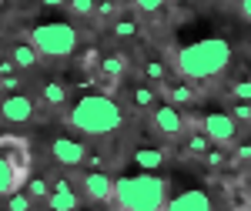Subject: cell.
I'll list each match as a JSON object with an SVG mask.
<instances>
[{
    "instance_id": "6da1fadb",
    "label": "cell",
    "mask_w": 251,
    "mask_h": 211,
    "mask_svg": "<svg viewBox=\"0 0 251 211\" xmlns=\"http://www.w3.org/2000/svg\"><path fill=\"white\" fill-rule=\"evenodd\" d=\"M228 64H231V44L221 37H204V40H194V44H184L174 54L177 74L188 77V80H211Z\"/></svg>"
},
{
    "instance_id": "7a4b0ae2",
    "label": "cell",
    "mask_w": 251,
    "mask_h": 211,
    "mask_svg": "<svg viewBox=\"0 0 251 211\" xmlns=\"http://www.w3.org/2000/svg\"><path fill=\"white\" fill-rule=\"evenodd\" d=\"M114 201L121 211H164V205H168V181L157 178L154 171L117 178Z\"/></svg>"
},
{
    "instance_id": "3957f363",
    "label": "cell",
    "mask_w": 251,
    "mask_h": 211,
    "mask_svg": "<svg viewBox=\"0 0 251 211\" xmlns=\"http://www.w3.org/2000/svg\"><path fill=\"white\" fill-rule=\"evenodd\" d=\"M67 121H71V128H77L87 137H107L124 124V114L107 94H84L71 107Z\"/></svg>"
},
{
    "instance_id": "277c9868",
    "label": "cell",
    "mask_w": 251,
    "mask_h": 211,
    "mask_svg": "<svg viewBox=\"0 0 251 211\" xmlns=\"http://www.w3.org/2000/svg\"><path fill=\"white\" fill-rule=\"evenodd\" d=\"M30 44L37 47L44 57H71L77 51V30L64 20H50V24H37L30 30Z\"/></svg>"
},
{
    "instance_id": "5b68a950",
    "label": "cell",
    "mask_w": 251,
    "mask_h": 211,
    "mask_svg": "<svg viewBox=\"0 0 251 211\" xmlns=\"http://www.w3.org/2000/svg\"><path fill=\"white\" fill-rule=\"evenodd\" d=\"M27 161L24 137H0V194H14L27 181Z\"/></svg>"
},
{
    "instance_id": "8992f818",
    "label": "cell",
    "mask_w": 251,
    "mask_h": 211,
    "mask_svg": "<svg viewBox=\"0 0 251 211\" xmlns=\"http://www.w3.org/2000/svg\"><path fill=\"white\" fill-rule=\"evenodd\" d=\"M201 131L211 137V144L228 148V144L238 141V121L231 114H225V111H211V114L201 117Z\"/></svg>"
},
{
    "instance_id": "52a82bcc",
    "label": "cell",
    "mask_w": 251,
    "mask_h": 211,
    "mask_svg": "<svg viewBox=\"0 0 251 211\" xmlns=\"http://www.w3.org/2000/svg\"><path fill=\"white\" fill-rule=\"evenodd\" d=\"M151 121H154V128H157V134H164V137H181L184 134V114L174 107V104H157L154 107V114H151Z\"/></svg>"
},
{
    "instance_id": "ba28073f",
    "label": "cell",
    "mask_w": 251,
    "mask_h": 211,
    "mask_svg": "<svg viewBox=\"0 0 251 211\" xmlns=\"http://www.w3.org/2000/svg\"><path fill=\"white\" fill-rule=\"evenodd\" d=\"M50 154H54V161L64 164V168H77L87 161V148L74 141V137H54L50 141Z\"/></svg>"
},
{
    "instance_id": "9c48e42d",
    "label": "cell",
    "mask_w": 251,
    "mask_h": 211,
    "mask_svg": "<svg viewBox=\"0 0 251 211\" xmlns=\"http://www.w3.org/2000/svg\"><path fill=\"white\" fill-rule=\"evenodd\" d=\"M0 117L10 124H27L34 117V101L27 94H7L0 101Z\"/></svg>"
},
{
    "instance_id": "30bf717a",
    "label": "cell",
    "mask_w": 251,
    "mask_h": 211,
    "mask_svg": "<svg viewBox=\"0 0 251 211\" xmlns=\"http://www.w3.org/2000/svg\"><path fill=\"white\" fill-rule=\"evenodd\" d=\"M164 211H214V208H211L208 191H201V188H188V191L174 194L171 201L164 205Z\"/></svg>"
},
{
    "instance_id": "8fae6325",
    "label": "cell",
    "mask_w": 251,
    "mask_h": 211,
    "mask_svg": "<svg viewBox=\"0 0 251 211\" xmlns=\"http://www.w3.org/2000/svg\"><path fill=\"white\" fill-rule=\"evenodd\" d=\"M84 194L91 201H114V178L104 171H87L84 178Z\"/></svg>"
},
{
    "instance_id": "7c38bea8",
    "label": "cell",
    "mask_w": 251,
    "mask_h": 211,
    "mask_svg": "<svg viewBox=\"0 0 251 211\" xmlns=\"http://www.w3.org/2000/svg\"><path fill=\"white\" fill-rule=\"evenodd\" d=\"M77 194L71 188V181H54V188L47 194V208L50 211H77Z\"/></svg>"
},
{
    "instance_id": "4fadbf2b",
    "label": "cell",
    "mask_w": 251,
    "mask_h": 211,
    "mask_svg": "<svg viewBox=\"0 0 251 211\" xmlns=\"http://www.w3.org/2000/svg\"><path fill=\"white\" fill-rule=\"evenodd\" d=\"M10 60L17 64V71H27V67H34L40 60V54H37L34 44H14V47H10Z\"/></svg>"
},
{
    "instance_id": "5bb4252c",
    "label": "cell",
    "mask_w": 251,
    "mask_h": 211,
    "mask_svg": "<svg viewBox=\"0 0 251 211\" xmlns=\"http://www.w3.org/2000/svg\"><path fill=\"white\" fill-rule=\"evenodd\" d=\"M164 97H168V104H174V107H188V104H194V101H198L194 87H188V84H174V87H164Z\"/></svg>"
},
{
    "instance_id": "9a60e30c",
    "label": "cell",
    "mask_w": 251,
    "mask_h": 211,
    "mask_svg": "<svg viewBox=\"0 0 251 211\" xmlns=\"http://www.w3.org/2000/svg\"><path fill=\"white\" fill-rule=\"evenodd\" d=\"M134 164L144 168V171H154V168L164 164V151H157V148H137L134 151Z\"/></svg>"
},
{
    "instance_id": "2e32d148",
    "label": "cell",
    "mask_w": 251,
    "mask_h": 211,
    "mask_svg": "<svg viewBox=\"0 0 251 211\" xmlns=\"http://www.w3.org/2000/svg\"><path fill=\"white\" fill-rule=\"evenodd\" d=\"M124 71H127V57H124V54H111V57L100 60V74L111 77V80H121Z\"/></svg>"
},
{
    "instance_id": "e0dca14e",
    "label": "cell",
    "mask_w": 251,
    "mask_h": 211,
    "mask_svg": "<svg viewBox=\"0 0 251 211\" xmlns=\"http://www.w3.org/2000/svg\"><path fill=\"white\" fill-rule=\"evenodd\" d=\"M40 94H44V101H47V104H50V107H60V104H64V101H67V87H64V84H60V80H47V84H44V91H40Z\"/></svg>"
},
{
    "instance_id": "ac0fdd59",
    "label": "cell",
    "mask_w": 251,
    "mask_h": 211,
    "mask_svg": "<svg viewBox=\"0 0 251 211\" xmlns=\"http://www.w3.org/2000/svg\"><path fill=\"white\" fill-rule=\"evenodd\" d=\"M184 148H188V154H198V158H204V154L211 151L214 144H211V137L204 134V131H198V134L188 137V144H184Z\"/></svg>"
},
{
    "instance_id": "d6986e66",
    "label": "cell",
    "mask_w": 251,
    "mask_h": 211,
    "mask_svg": "<svg viewBox=\"0 0 251 211\" xmlns=\"http://www.w3.org/2000/svg\"><path fill=\"white\" fill-rule=\"evenodd\" d=\"M131 101H134V107H141V111H148V107H154V87H134L131 91Z\"/></svg>"
},
{
    "instance_id": "ffe728a7",
    "label": "cell",
    "mask_w": 251,
    "mask_h": 211,
    "mask_svg": "<svg viewBox=\"0 0 251 211\" xmlns=\"http://www.w3.org/2000/svg\"><path fill=\"white\" fill-rule=\"evenodd\" d=\"M134 34H137V20H131V17H121V20H114V37L127 40V37H134Z\"/></svg>"
},
{
    "instance_id": "44dd1931",
    "label": "cell",
    "mask_w": 251,
    "mask_h": 211,
    "mask_svg": "<svg viewBox=\"0 0 251 211\" xmlns=\"http://www.w3.org/2000/svg\"><path fill=\"white\" fill-rule=\"evenodd\" d=\"M144 77L154 80V84H161V80L168 77V67H164L161 60H148V64H144Z\"/></svg>"
},
{
    "instance_id": "7402d4cb",
    "label": "cell",
    "mask_w": 251,
    "mask_h": 211,
    "mask_svg": "<svg viewBox=\"0 0 251 211\" xmlns=\"http://www.w3.org/2000/svg\"><path fill=\"white\" fill-rule=\"evenodd\" d=\"M27 194H30V198H47V194H50V185H47L44 178H30V181H27Z\"/></svg>"
},
{
    "instance_id": "603a6c76",
    "label": "cell",
    "mask_w": 251,
    "mask_h": 211,
    "mask_svg": "<svg viewBox=\"0 0 251 211\" xmlns=\"http://www.w3.org/2000/svg\"><path fill=\"white\" fill-rule=\"evenodd\" d=\"M7 208L10 211H30V194H20V191L7 194Z\"/></svg>"
},
{
    "instance_id": "cb8c5ba5",
    "label": "cell",
    "mask_w": 251,
    "mask_h": 211,
    "mask_svg": "<svg viewBox=\"0 0 251 211\" xmlns=\"http://www.w3.org/2000/svg\"><path fill=\"white\" fill-rule=\"evenodd\" d=\"M67 7H71L77 17H91L94 7H97V0H67Z\"/></svg>"
},
{
    "instance_id": "d4e9b609",
    "label": "cell",
    "mask_w": 251,
    "mask_h": 211,
    "mask_svg": "<svg viewBox=\"0 0 251 211\" xmlns=\"http://www.w3.org/2000/svg\"><path fill=\"white\" fill-rule=\"evenodd\" d=\"M225 161H228V158H225V151H221V148H218V144H214L211 151L204 154V164H208V168H211V171H218V168H225Z\"/></svg>"
},
{
    "instance_id": "484cf974",
    "label": "cell",
    "mask_w": 251,
    "mask_h": 211,
    "mask_svg": "<svg viewBox=\"0 0 251 211\" xmlns=\"http://www.w3.org/2000/svg\"><path fill=\"white\" fill-rule=\"evenodd\" d=\"M231 94H234V101H251V77H248V80L231 84Z\"/></svg>"
},
{
    "instance_id": "4316f807",
    "label": "cell",
    "mask_w": 251,
    "mask_h": 211,
    "mask_svg": "<svg viewBox=\"0 0 251 211\" xmlns=\"http://www.w3.org/2000/svg\"><path fill=\"white\" fill-rule=\"evenodd\" d=\"M231 117L234 121H251V101H238L231 107Z\"/></svg>"
},
{
    "instance_id": "83f0119b",
    "label": "cell",
    "mask_w": 251,
    "mask_h": 211,
    "mask_svg": "<svg viewBox=\"0 0 251 211\" xmlns=\"http://www.w3.org/2000/svg\"><path fill=\"white\" fill-rule=\"evenodd\" d=\"M94 14H97V17H104V20L114 17V14H117V3H114V0H100V3L94 7Z\"/></svg>"
},
{
    "instance_id": "f1b7e54d",
    "label": "cell",
    "mask_w": 251,
    "mask_h": 211,
    "mask_svg": "<svg viewBox=\"0 0 251 211\" xmlns=\"http://www.w3.org/2000/svg\"><path fill=\"white\" fill-rule=\"evenodd\" d=\"M164 3H168V0H134V7H137V10H144V14H157Z\"/></svg>"
},
{
    "instance_id": "f546056e",
    "label": "cell",
    "mask_w": 251,
    "mask_h": 211,
    "mask_svg": "<svg viewBox=\"0 0 251 211\" xmlns=\"http://www.w3.org/2000/svg\"><path fill=\"white\" fill-rule=\"evenodd\" d=\"M17 74V64H14V60H0V80H3V77H14Z\"/></svg>"
},
{
    "instance_id": "4dcf8cb0",
    "label": "cell",
    "mask_w": 251,
    "mask_h": 211,
    "mask_svg": "<svg viewBox=\"0 0 251 211\" xmlns=\"http://www.w3.org/2000/svg\"><path fill=\"white\" fill-rule=\"evenodd\" d=\"M3 87H7V91H17L20 87V77L14 74V77H3Z\"/></svg>"
},
{
    "instance_id": "1f68e13d",
    "label": "cell",
    "mask_w": 251,
    "mask_h": 211,
    "mask_svg": "<svg viewBox=\"0 0 251 211\" xmlns=\"http://www.w3.org/2000/svg\"><path fill=\"white\" fill-rule=\"evenodd\" d=\"M238 158H241V161H251V144H241V148H238Z\"/></svg>"
},
{
    "instance_id": "d6a6232c",
    "label": "cell",
    "mask_w": 251,
    "mask_h": 211,
    "mask_svg": "<svg viewBox=\"0 0 251 211\" xmlns=\"http://www.w3.org/2000/svg\"><path fill=\"white\" fill-rule=\"evenodd\" d=\"M241 14L251 20V0H241Z\"/></svg>"
},
{
    "instance_id": "836d02e7",
    "label": "cell",
    "mask_w": 251,
    "mask_h": 211,
    "mask_svg": "<svg viewBox=\"0 0 251 211\" xmlns=\"http://www.w3.org/2000/svg\"><path fill=\"white\" fill-rule=\"evenodd\" d=\"M40 3H44V7H64L67 0H40Z\"/></svg>"
},
{
    "instance_id": "e575fe53",
    "label": "cell",
    "mask_w": 251,
    "mask_h": 211,
    "mask_svg": "<svg viewBox=\"0 0 251 211\" xmlns=\"http://www.w3.org/2000/svg\"><path fill=\"white\" fill-rule=\"evenodd\" d=\"M3 91H7V87H3V80H0V94H3Z\"/></svg>"
}]
</instances>
